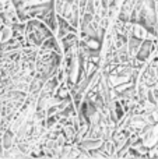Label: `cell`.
I'll return each mask as SVG.
<instances>
[]
</instances>
